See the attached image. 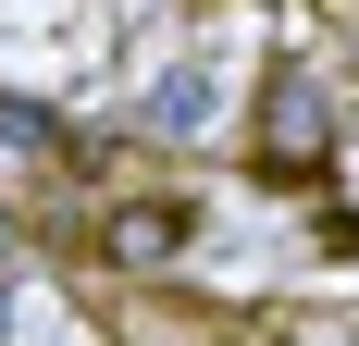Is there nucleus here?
<instances>
[{
    "label": "nucleus",
    "instance_id": "nucleus-4",
    "mask_svg": "<svg viewBox=\"0 0 359 346\" xmlns=\"http://www.w3.org/2000/svg\"><path fill=\"white\" fill-rule=\"evenodd\" d=\"M0 161H62V111L50 99H0Z\"/></svg>",
    "mask_w": 359,
    "mask_h": 346
},
{
    "label": "nucleus",
    "instance_id": "nucleus-3",
    "mask_svg": "<svg viewBox=\"0 0 359 346\" xmlns=\"http://www.w3.org/2000/svg\"><path fill=\"white\" fill-rule=\"evenodd\" d=\"M223 111H211V74H161L137 99V137H161V148H186V137H211Z\"/></svg>",
    "mask_w": 359,
    "mask_h": 346
},
{
    "label": "nucleus",
    "instance_id": "nucleus-1",
    "mask_svg": "<svg viewBox=\"0 0 359 346\" xmlns=\"http://www.w3.org/2000/svg\"><path fill=\"white\" fill-rule=\"evenodd\" d=\"M334 137H347V87H334V74H310V62H273V74H260V111H248V161L273 173V186H297V173L323 161Z\"/></svg>",
    "mask_w": 359,
    "mask_h": 346
},
{
    "label": "nucleus",
    "instance_id": "nucleus-5",
    "mask_svg": "<svg viewBox=\"0 0 359 346\" xmlns=\"http://www.w3.org/2000/svg\"><path fill=\"white\" fill-rule=\"evenodd\" d=\"M0 272H25V198H0Z\"/></svg>",
    "mask_w": 359,
    "mask_h": 346
},
{
    "label": "nucleus",
    "instance_id": "nucleus-2",
    "mask_svg": "<svg viewBox=\"0 0 359 346\" xmlns=\"http://www.w3.org/2000/svg\"><path fill=\"white\" fill-rule=\"evenodd\" d=\"M87 247H100L111 272H174V247H186V198H111L100 223H87Z\"/></svg>",
    "mask_w": 359,
    "mask_h": 346
}]
</instances>
